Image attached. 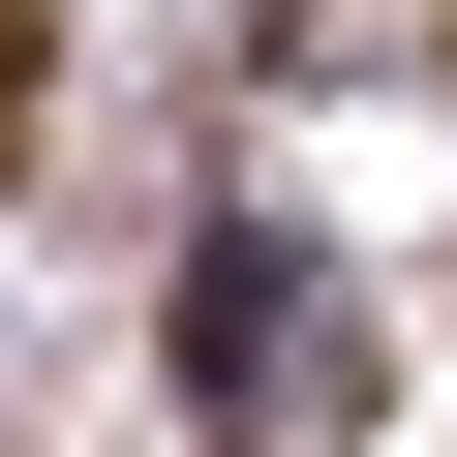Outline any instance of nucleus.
Listing matches in <instances>:
<instances>
[]
</instances>
